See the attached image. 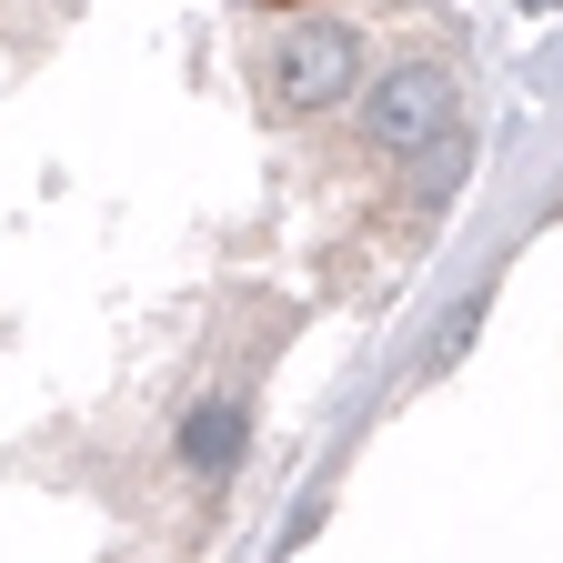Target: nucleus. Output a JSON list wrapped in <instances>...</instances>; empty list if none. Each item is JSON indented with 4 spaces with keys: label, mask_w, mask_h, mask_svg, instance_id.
Wrapping results in <instances>:
<instances>
[{
    "label": "nucleus",
    "mask_w": 563,
    "mask_h": 563,
    "mask_svg": "<svg viewBox=\"0 0 563 563\" xmlns=\"http://www.w3.org/2000/svg\"><path fill=\"white\" fill-rule=\"evenodd\" d=\"M352 60H363V31L352 21H292L262 51V101L272 111H322V101L352 91Z\"/></svg>",
    "instance_id": "obj_1"
},
{
    "label": "nucleus",
    "mask_w": 563,
    "mask_h": 563,
    "mask_svg": "<svg viewBox=\"0 0 563 563\" xmlns=\"http://www.w3.org/2000/svg\"><path fill=\"white\" fill-rule=\"evenodd\" d=\"M443 131H453V81L433 60H402V70L373 81V101H363V141H373V152L402 162V152H433Z\"/></svg>",
    "instance_id": "obj_2"
},
{
    "label": "nucleus",
    "mask_w": 563,
    "mask_h": 563,
    "mask_svg": "<svg viewBox=\"0 0 563 563\" xmlns=\"http://www.w3.org/2000/svg\"><path fill=\"white\" fill-rule=\"evenodd\" d=\"M181 463H191V473H232V463H242V412H232V402H201V412L181 422Z\"/></svg>",
    "instance_id": "obj_3"
},
{
    "label": "nucleus",
    "mask_w": 563,
    "mask_h": 563,
    "mask_svg": "<svg viewBox=\"0 0 563 563\" xmlns=\"http://www.w3.org/2000/svg\"><path fill=\"white\" fill-rule=\"evenodd\" d=\"M473 322H483V302H463V312H453V322H443L433 342H422V373H443V363H453V352L473 342Z\"/></svg>",
    "instance_id": "obj_4"
}]
</instances>
